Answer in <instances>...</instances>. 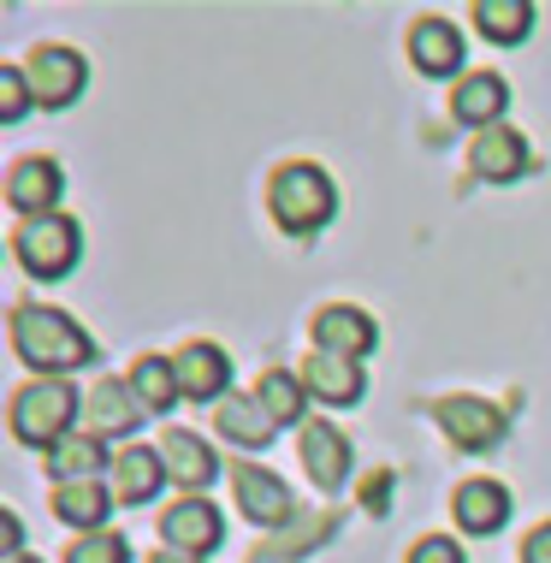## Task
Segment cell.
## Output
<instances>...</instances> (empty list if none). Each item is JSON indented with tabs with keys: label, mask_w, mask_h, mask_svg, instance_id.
<instances>
[{
	"label": "cell",
	"mask_w": 551,
	"mask_h": 563,
	"mask_svg": "<svg viewBox=\"0 0 551 563\" xmlns=\"http://www.w3.org/2000/svg\"><path fill=\"white\" fill-rule=\"evenodd\" d=\"M374 344H379V327L367 309H356V302H327V309L315 314V350H327V356L362 362Z\"/></svg>",
	"instance_id": "10"
},
{
	"label": "cell",
	"mask_w": 551,
	"mask_h": 563,
	"mask_svg": "<svg viewBox=\"0 0 551 563\" xmlns=\"http://www.w3.org/2000/svg\"><path fill=\"white\" fill-rule=\"evenodd\" d=\"M522 563H551V522H540V528L522 540Z\"/></svg>",
	"instance_id": "31"
},
{
	"label": "cell",
	"mask_w": 551,
	"mask_h": 563,
	"mask_svg": "<svg viewBox=\"0 0 551 563\" xmlns=\"http://www.w3.org/2000/svg\"><path fill=\"white\" fill-rule=\"evenodd\" d=\"M255 398L267 404V416L279 421V428H290V421L309 416V386H302V374H285V368H267L262 379H255Z\"/></svg>",
	"instance_id": "25"
},
{
	"label": "cell",
	"mask_w": 551,
	"mask_h": 563,
	"mask_svg": "<svg viewBox=\"0 0 551 563\" xmlns=\"http://www.w3.org/2000/svg\"><path fill=\"white\" fill-rule=\"evenodd\" d=\"M107 510H113V493L101 481H78V486H54V516L78 534H101Z\"/></svg>",
	"instance_id": "22"
},
{
	"label": "cell",
	"mask_w": 551,
	"mask_h": 563,
	"mask_svg": "<svg viewBox=\"0 0 551 563\" xmlns=\"http://www.w3.org/2000/svg\"><path fill=\"white\" fill-rule=\"evenodd\" d=\"M404 563H463V545H456L451 534H421L416 545H409Z\"/></svg>",
	"instance_id": "29"
},
{
	"label": "cell",
	"mask_w": 551,
	"mask_h": 563,
	"mask_svg": "<svg viewBox=\"0 0 551 563\" xmlns=\"http://www.w3.org/2000/svg\"><path fill=\"white\" fill-rule=\"evenodd\" d=\"M302 468L320 493H339L350 481V439L332 421H302Z\"/></svg>",
	"instance_id": "18"
},
{
	"label": "cell",
	"mask_w": 551,
	"mask_h": 563,
	"mask_svg": "<svg viewBox=\"0 0 551 563\" xmlns=\"http://www.w3.org/2000/svg\"><path fill=\"white\" fill-rule=\"evenodd\" d=\"M84 416V398L66 386V379H30V386L12 391V439L30 451H54L59 439L78 428Z\"/></svg>",
	"instance_id": "3"
},
{
	"label": "cell",
	"mask_w": 551,
	"mask_h": 563,
	"mask_svg": "<svg viewBox=\"0 0 551 563\" xmlns=\"http://www.w3.org/2000/svg\"><path fill=\"white\" fill-rule=\"evenodd\" d=\"M451 516H456L463 534L486 540V534H498V528L510 522V493H504L498 481H463L456 498H451Z\"/></svg>",
	"instance_id": "19"
},
{
	"label": "cell",
	"mask_w": 551,
	"mask_h": 563,
	"mask_svg": "<svg viewBox=\"0 0 551 563\" xmlns=\"http://www.w3.org/2000/svg\"><path fill=\"white\" fill-rule=\"evenodd\" d=\"M12 350H19V362L36 368V379H66L71 368L96 362V339L66 309H42V302L12 309Z\"/></svg>",
	"instance_id": "1"
},
{
	"label": "cell",
	"mask_w": 551,
	"mask_h": 563,
	"mask_svg": "<svg viewBox=\"0 0 551 563\" xmlns=\"http://www.w3.org/2000/svg\"><path fill=\"white\" fill-rule=\"evenodd\" d=\"M474 24H481L486 42L510 48V42H528L533 7H528V0H474Z\"/></svg>",
	"instance_id": "26"
},
{
	"label": "cell",
	"mask_w": 551,
	"mask_h": 563,
	"mask_svg": "<svg viewBox=\"0 0 551 563\" xmlns=\"http://www.w3.org/2000/svg\"><path fill=\"white\" fill-rule=\"evenodd\" d=\"M143 398L131 391V379H96V386L84 391V433H96V439H125L143 428Z\"/></svg>",
	"instance_id": "6"
},
{
	"label": "cell",
	"mask_w": 551,
	"mask_h": 563,
	"mask_svg": "<svg viewBox=\"0 0 551 563\" xmlns=\"http://www.w3.org/2000/svg\"><path fill=\"white\" fill-rule=\"evenodd\" d=\"M148 563H202V558H190V552H173V545H166V552H155Z\"/></svg>",
	"instance_id": "32"
},
{
	"label": "cell",
	"mask_w": 551,
	"mask_h": 563,
	"mask_svg": "<svg viewBox=\"0 0 551 563\" xmlns=\"http://www.w3.org/2000/svg\"><path fill=\"white\" fill-rule=\"evenodd\" d=\"M24 78H30V96H36V108L48 113H66L71 101L89 89V59L78 48H66V42H42L36 54L24 59Z\"/></svg>",
	"instance_id": "5"
},
{
	"label": "cell",
	"mask_w": 551,
	"mask_h": 563,
	"mask_svg": "<svg viewBox=\"0 0 551 563\" xmlns=\"http://www.w3.org/2000/svg\"><path fill=\"white\" fill-rule=\"evenodd\" d=\"M78 243H84V232L71 214H42V220L12 225V255H19V267L30 279H59V273H71Z\"/></svg>",
	"instance_id": "4"
},
{
	"label": "cell",
	"mask_w": 551,
	"mask_h": 563,
	"mask_svg": "<svg viewBox=\"0 0 551 563\" xmlns=\"http://www.w3.org/2000/svg\"><path fill=\"white\" fill-rule=\"evenodd\" d=\"M232 493H238L243 516L262 522V528H285L290 516H297V493H290L279 475L255 468V463H232Z\"/></svg>",
	"instance_id": "7"
},
{
	"label": "cell",
	"mask_w": 551,
	"mask_h": 563,
	"mask_svg": "<svg viewBox=\"0 0 551 563\" xmlns=\"http://www.w3.org/2000/svg\"><path fill=\"white\" fill-rule=\"evenodd\" d=\"M66 563H131V540L101 528V534H78L66 545Z\"/></svg>",
	"instance_id": "27"
},
{
	"label": "cell",
	"mask_w": 551,
	"mask_h": 563,
	"mask_svg": "<svg viewBox=\"0 0 551 563\" xmlns=\"http://www.w3.org/2000/svg\"><path fill=\"white\" fill-rule=\"evenodd\" d=\"M504 108H510V84H504L498 71H463L451 89V119L469 125L474 136L504 125Z\"/></svg>",
	"instance_id": "12"
},
{
	"label": "cell",
	"mask_w": 551,
	"mask_h": 563,
	"mask_svg": "<svg viewBox=\"0 0 551 563\" xmlns=\"http://www.w3.org/2000/svg\"><path fill=\"white\" fill-rule=\"evenodd\" d=\"M161 534H166V545H173V552L208 558L213 545H220L225 522H220V510H213L208 498H178V505L161 516Z\"/></svg>",
	"instance_id": "16"
},
{
	"label": "cell",
	"mask_w": 551,
	"mask_h": 563,
	"mask_svg": "<svg viewBox=\"0 0 551 563\" xmlns=\"http://www.w3.org/2000/svg\"><path fill=\"white\" fill-rule=\"evenodd\" d=\"M161 463H166V475L184 486V498H202V486H213V475H220V456H213L208 439H196L190 428H173L161 439Z\"/></svg>",
	"instance_id": "17"
},
{
	"label": "cell",
	"mask_w": 551,
	"mask_h": 563,
	"mask_svg": "<svg viewBox=\"0 0 551 563\" xmlns=\"http://www.w3.org/2000/svg\"><path fill=\"white\" fill-rule=\"evenodd\" d=\"M213 428H220V439H232L238 451H267L273 445V433H279V421L267 416V404L255 398H225V404H213Z\"/></svg>",
	"instance_id": "21"
},
{
	"label": "cell",
	"mask_w": 551,
	"mask_h": 563,
	"mask_svg": "<svg viewBox=\"0 0 551 563\" xmlns=\"http://www.w3.org/2000/svg\"><path fill=\"white\" fill-rule=\"evenodd\" d=\"M433 416H439V428L451 433L456 451H493L504 439V409L486 404V398H439Z\"/></svg>",
	"instance_id": "8"
},
{
	"label": "cell",
	"mask_w": 551,
	"mask_h": 563,
	"mask_svg": "<svg viewBox=\"0 0 551 563\" xmlns=\"http://www.w3.org/2000/svg\"><path fill=\"white\" fill-rule=\"evenodd\" d=\"M267 208H273V220H279L290 238H309V232H320V225L339 214V185H332L315 161H290V166L273 173Z\"/></svg>",
	"instance_id": "2"
},
{
	"label": "cell",
	"mask_w": 551,
	"mask_h": 563,
	"mask_svg": "<svg viewBox=\"0 0 551 563\" xmlns=\"http://www.w3.org/2000/svg\"><path fill=\"white\" fill-rule=\"evenodd\" d=\"M469 166H474V178H486V185H510V178H522L533 166V148L516 125H493V131H481L469 143Z\"/></svg>",
	"instance_id": "11"
},
{
	"label": "cell",
	"mask_w": 551,
	"mask_h": 563,
	"mask_svg": "<svg viewBox=\"0 0 551 563\" xmlns=\"http://www.w3.org/2000/svg\"><path fill=\"white\" fill-rule=\"evenodd\" d=\"M173 368H178V391L190 404H213V398L225 404V386H232V356H225L220 344H208V339L184 344L178 356H173Z\"/></svg>",
	"instance_id": "13"
},
{
	"label": "cell",
	"mask_w": 551,
	"mask_h": 563,
	"mask_svg": "<svg viewBox=\"0 0 551 563\" xmlns=\"http://www.w3.org/2000/svg\"><path fill=\"white\" fill-rule=\"evenodd\" d=\"M7 563H42V558H30V552H19V558H7Z\"/></svg>",
	"instance_id": "33"
},
{
	"label": "cell",
	"mask_w": 551,
	"mask_h": 563,
	"mask_svg": "<svg viewBox=\"0 0 551 563\" xmlns=\"http://www.w3.org/2000/svg\"><path fill=\"white\" fill-rule=\"evenodd\" d=\"M131 391L143 398L148 416H166L184 391H178V368H173V356H136L131 362Z\"/></svg>",
	"instance_id": "24"
},
{
	"label": "cell",
	"mask_w": 551,
	"mask_h": 563,
	"mask_svg": "<svg viewBox=\"0 0 551 563\" xmlns=\"http://www.w3.org/2000/svg\"><path fill=\"white\" fill-rule=\"evenodd\" d=\"M59 190H66V178H59V161L48 155H24L19 166L7 173V202L19 220H42V214H59Z\"/></svg>",
	"instance_id": "9"
},
{
	"label": "cell",
	"mask_w": 551,
	"mask_h": 563,
	"mask_svg": "<svg viewBox=\"0 0 551 563\" xmlns=\"http://www.w3.org/2000/svg\"><path fill=\"white\" fill-rule=\"evenodd\" d=\"M302 386H309V398H315V404L350 409V404H362V362L315 350V356L302 362Z\"/></svg>",
	"instance_id": "20"
},
{
	"label": "cell",
	"mask_w": 551,
	"mask_h": 563,
	"mask_svg": "<svg viewBox=\"0 0 551 563\" xmlns=\"http://www.w3.org/2000/svg\"><path fill=\"white\" fill-rule=\"evenodd\" d=\"M362 505L374 510V516H386V510H392V475H386V468L362 481Z\"/></svg>",
	"instance_id": "30"
},
{
	"label": "cell",
	"mask_w": 551,
	"mask_h": 563,
	"mask_svg": "<svg viewBox=\"0 0 551 563\" xmlns=\"http://www.w3.org/2000/svg\"><path fill=\"white\" fill-rule=\"evenodd\" d=\"M101 468H107V451H101L96 433H66V439H59V445L48 451V475H54V486L101 481Z\"/></svg>",
	"instance_id": "23"
},
{
	"label": "cell",
	"mask_w": 551,
	"mask_h": 563,
	"mask_svg": "<svg viewBox=\"0 0 551 563\" xmlns=\"http://www.w3.org/2000/svg\"><path fill=\"white\" fill-rule=\"evenodd\" d=\"M30 78H24V66H0V119L7 125H19V119L30 113Z\"/></svg>",
	"instance_id": "28"
},
{
	"label": "cell",
	"mask_w": 551,
	"mask_h": 563,
	"mask_svg": "<svg viewBox=\"0 0 551 563\" xmlns=\"http://www.w3.org/2000/svg\"><path fill=\"white\" fill-rule=\"evenodd\" d=\"M409 59H416V71H427V78H456L463 71V30L451 19H439V12H427L409 30Z\"/></svg>",
	"instance_id": "15"
},
{
	"label": "cell",
	"mask_w": 551,
	"mask_h": 563,
	"mask_svg": "<svg viewBox=\"0 0 551 563\" xmlns=\"http://www.w3.org/2000/svg\"><path fill=\"white\" fill-rule=\"evenodd\" d=\"M161 486H166V463H161L155 445H125L113 456V481H107L113 505L143 510V505H155V498H161Z\"/></svg>",
	"instance_id": "14"
}]
</instances>
